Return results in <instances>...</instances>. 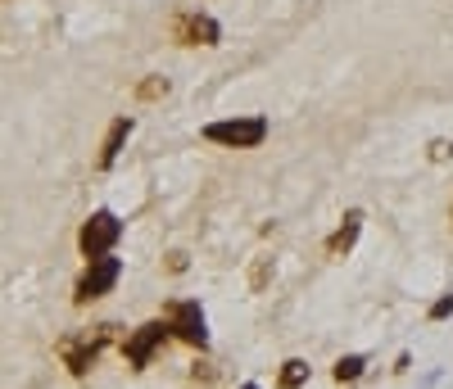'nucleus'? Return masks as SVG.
I'll return each mask as SVG.
<instances>
[{
    "label": "nucleus",
    "instance_id": "nucleus-1",
    "mask_svg": "<svg viewBox=\"0 0 453 389\" xmlns=\"http://www.w3.org/2000/svg\"><path fill=\"white\" fill-rule=\"evenodd\" d=\"M119 331L123 326H113V322H100V326H87V331H68V335H59V344H55V354H59V362L68 367V376H91L96 371V362H100V354L119 339Z\"/></svg>",
    "mask_w": 453,
    "mask_h": 389
},
{
    "label": "nucleus",
    "instance_id": "nucleus-2",
    "mask_svg": "<svg viewBox=\"0 0 453 389\" xmlns=\"http://www.w3.org/2000/svg\"><path fill=\"white\" fill-rule=\"evenodd\" d=\"M164 326H168L173 339L200 348V354L209 348V322H204L200 299H168V303H164Z\"/></svg>",
    "mask_w": 453,
    "mask_h": 389
},
{
    "label": "nucleus",
    "instance_id": "nucleus-3",
    "mask_svg": "<svg viewBox=\"0 0 453 389\" xmlns=\"http://www.w3.org/2000/svg\"><path fill=\"white\" fill-rule=\"evenodd\" d=\"M209 145H222V149H258L268 141V118L258 113H245V118H222V123H209L200 132Z\"/></svg>",
    "mask_w": 453,
    "mask_h": 389
},
{
    "label": "nucleus",
    "instance_id": "nucleus-4",
    "mask_svg": "<svg viewBox=\"0 0 453 389\" xmlns=\"http://www.w3.org/2000/svg\"><path fill=\"white\" fill-rule=\"evenodd\" d=\"M119 277H123V263L113 258V254H104V258H91V263L82 267V277L73 281V303H78V308H87V303H96V299L113 294Z\"/></svg>",
    "mask_w": 453,
    "mask_h": 389
},
{
    "label": "nucleus",
    "instance_id": "nucleus-5",
    "mask_svg": "<svg viewBox=\"0 0 453 389\" xmlns=\"http://www.w3.org/2000/svg\"><path fill=\"white\" fill-rule=\"evenodd\" d=\"M119 240H123V222H119V213H113V209H96L82 222V231H78V249H82L87 263L113 254V245H119Z\"/></svg>",
    "mask_w": 453,
    "mask_h": 389
},
{
    "label": "nucleus",
    "instance_id": "nucleus-6",
    "mask_svg": "<svg viewBox=\"0 0 453 389\" xmlns=\"http://www.w3.org/2000/svg\"><path fill=\"white\" fill-rule=\"evenodd\" d=\"M168 339H173V335H168L164 317H159V322H145V326H136V331H127V339H123V358H127V367H132V371H145L150 362L164 354V344H168Z\"/></svg>",
    "mask_w": 453,
    "mask_h": 389
},
{
    "label": "nucleus",
    "instance_id": "nucleus-7",
    "mask_svg": "<svg viewBox=\"0 0 453 389\" xmlns=\"http://www.w3.org/2000/svg\"><path fill=\"white\" fill-rule=\"evenodd\" d=\"M168 32H173L177 46H218V42H222L218 19H213V14H200V10H181Z\"/></svg>",
    "mask_w": 453,
    "mask_h": 389
},
{
    "label": "nucleus",
    "instance_id": "nucleus-8",
    "mask_svg": "<svg viewBox=\"0 0 453 389\" xmlns=\"http://www.w3.org/2000/svg\"><path fill=\"white\" fill-rule=\"evenodd\" d=\"M358 236H363V213L358 209H349L345 217H340V226L326 236V258H349L354 254V245H358Z\"/></svg>",
    "mask_w": 453,
    "mask_h": 389
},
{
    "label": "nucleus",
    "instance_id": "nucleus-9",
    "mask_svg": "<svg viewBox=\"0 0 453 389\" xmlns=\"http://www.w3.org/2000/svg\"><path fill=\"white\" fill-rule=\"evenodd\" d=\"M132 127H136V123L127 118V113H119V118L109 123V132H104V141H100V154H96V168H100V172H109L113 164H119V154H123Z\"/></svg>",
    "mask_w": 453,
    "mask_h": 389
},
{
    "label": "nucleus",
    "instance_id": "nucleus-10",
    "mask_svg": "<svg viewBox=\"0 0 453 389\" xmlns=\"http://www.w3.org/2000/svg\"><path fill=\"white\" fill-rule=\"evenodd\" d=\"M309 376H313V367H309L304 358H286L281 371H277V389H304Z\"/></svg>",
    "mask_w": 453,
    "mask_h": 389
},
{
    "label": "nucleus",
    "instance_id": "nucleus-11",
    "mask_svg": "<svg viewBox=\"0 0 453 389\" xmlns=\"http://www.w3.org/2000/svg\"><path fill=\"white\" fill-rule=\"evenodd\" d=\"M363 371H367V358H363V354H345V358H335L331 380H335V385H354Z\"/></svg>",
    "mask_w": 453,
    "mask_h": 389
},
{
    "label": "nucleus",
    "instance_id": "nucleus-12",
    "mask_svg": "<svg viewBox=\"0 0 453 389\" xmlns=\"http://www.w3.org/2000/svg\"><path fill=\"white\" fill-rule=\"evenodd\" d=\"M173 87H168V77H145V82L136 87V100H145V104H155V100H164Z\"/></svg>",
    "mask_w": 453,
    "mask_h": 389
},
{
    "label": "nucleus",
    "instance_id": "nucleus-13",
    "mask_svg": "<svg viewBox=\"0 0 453 389\" xmlns=\"http://www.w3.org/2000/svg\"><path fill=\"white\" fill-rule=\"evenodd\" d=\"M268 277H273V258H258V263H254V277H250V290L258 294L263 286H268Z\"/></svg>",
    "mask_w": 453,
    "mask_h": 389
},
{
    "label": "nucleus",
    "instance_id": "nucleus-14",
    "mask_svg": "<svg viewBox=\"0 0 453 389\" xmlns=\"http://www.w3.org/2000/svg\"><path fill=\"white\" fill-rule=\"evenodd\" d=\"M431 322H444V317H453V294H440L435 303H431V313H426Z\"/></svg>",
    "mask_w": 453,
    "mask_h": 389
},
{
    "label": "nucleus",
    "instance_id": "nucleus-15",
    "mask_svg": "<svg viewBox=\"0 0 453 389\" xmlns=\"http://www.w3.org/2000/svg\"><path fill=\"white\" fill-rule=\"evenodd\" d=\"M449 154H453V145H449V141H435V145H431V159H435V164H444Z\"/></svg>",
    "mask_w": 453,
    "mask_h": 389
},
{
    "label": "nucleus",
    "instance_id": "nucleus-16",
    "mask_svg": "<svg viewBox=\"0 0 453 389\" xmlns=\"http://www.w3.org/2000/svg\"><path fill=\"white\" fill-rule=\"evenodd\" d=\"M168 271H173V277H181V271H186V254H181V249L168 254Z\"/></svg>",
    "mask_w": 453,
    "mask_h": 389
},
{
    "label": "nucleus",
    "instance_id": "nucleus-17",
    "mask_svg": "<svg viewBox=\"0 0 453 389\" xmlns=\"http://www.w3.org/2000/svg\"><path fill=\"white\" fill-rule=\"evenodd\" d=\"M241 389H258V385H254V380H245V385H241Z\"/></svg>",
    "mask_w": 453,
    "mask_h": 389
},
{
    "label": "nucleus",
    "instance_id": "nucleus-18",
    "mask_svg": "<svg viewBox=\"0 0 453 389\" xmlns=\"http://www.w3.org/2000/svg\"><path fill=\"white\" fill-rule=\"evenodd\" d=\"M449 222H453V204H449Z\"/></svg>",
    "mask_w": 453,
    "mask_h": 389
}]
</instances>
